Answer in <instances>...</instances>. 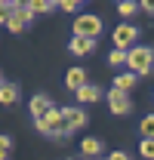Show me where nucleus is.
Returning a JSON list of instances; mask_svg holds the SVG:
<instances>
[{"instance_id": "obj_1", "label": "nucleus", "mask_w": 154, "mask_h": 160, "mask_svg": "<svg viewBox=\"0 0 154 160\" xmlns=\"http://www.w3.org/2000/svg\"><path fill=\"white\" fill-rule=\"evenodd\" d=\"M126 65L133 68V74H151L154 71V49L151 46H133L126 49Z\"/></svg>"}, {"instance_id": "obj_2", "label": "nucleus", "mask_w": 154, "mask_h": 160, "mask_svg": "<svg viewBox=\"0 0 154 160\" xmlns=\"http://www.w3.org/2000/svg\"><path fill=\"white\" fill-rule=\"evenodd\" d=\"M40 132H46V136H65V120H62V108H53V111H46V114H40L34 117Z\"/></svg>"}, {"instance_id": "obj_3", "label": "nucleus", "mask_w": 154, "mask_h": 160, "mask_svg": "<svg viewBox=\"0 0 154 160\" xmlns=\"http://www.w3.org/2000/svg\"><path fill=\"white\" fill-rule=\"evenodd\" d=\"M99 34H102V19H99V16L83 12V16L74 19V37H93L96 40Z\"/></svg>"}, {"instance_id": "obj_4", "label": "nucleus", "mask_w": 154, "mask_h": 160, "mask_svg": "<svg viewBox=\"0 0 154 160\" xmlns=\"http://www.w3.org/2000/svg\"><path fill=\"white\" fill-rule=\"evenodd\" d=\"M136 37H139V31H136L133 25H117L114 34H111V40H114V49H130L136 43Z\"/></svg>"}, {"instance_id": "obj_5", "label": "nucleus", "mask_w": 154, "mask_h": 160, "mask_svg": "<svg viewBox=\"0 0 154 160\" xmlns=\"http://www.w3.org/2000/svg\"><path fill=\"white\" fill-rule=\"evenodd\" d=\"M62 120H65V132H74L86 126V111L80 108H62Z\"/></svg>"}, {"instance_id": "obj_6", "label": "nucleus", "mask_w": 154, "mask_h": 160, "mask_svg": "<svg viewBox=\"0 0 154 160\" xmlns=\"http://www.w3.org/2000/svg\"><path fill=\"white\" fill-rule=\"evenodd\" d=\"M31 16H34L31 9H13V12H9V19H6V28H9L13 34H19V31H25V28H28Z\"/></svg>"}, {"instance_id": "obj_7", "label": "nucleus", "mask_w": 154, "mask_h": 160, "mask_svg": "<svg viewBox=\"0 0 154 160\" xmlns=\"http://www.w3.org/2000/svg\"><path fill=\"white\" fill-rule=\"evenodd\" d=\"M108 108H111L114 114H126V111L133 108V102H130V92L111 89V92H108Z\"/></svg>"}, {"instance_id": "obj_8", "label": "nucleus", "mask_w": 154, "mask_h": 160, "mask_svg": "<svg viewBox=\"0 0 154 160\" xmlns=\"http://www.w3.org/2000/svg\"><path fill=\"white\" fill-rule=\"evenodd\" d=\"M74 56H86V52H93L96 49V40L93 37H71V46H68Z\"/></svg>"}, {"instance_id": "obj_9", "label": "nucleus", "mask_w": 154, "mask_h": 160, "mask_svg": "<svg viewBox=\"0 0 154 160\" xmlns=\"http://www.w3.org/2000/svg\"><path fill=\"white\" fill-rule=\"evenodd\" d=\"M80 151H83V157H99V154L105 151V145L99 139H93V136H86V139L80 142Z\"/></svg>"}, {"instance_id": "obj_10", "label": "nucleus", "mask_w": 154, "mask_h": 160, "mask_svg": "<svg viewBox=\"0 0 154 160\" xmlns=\"http://www.w3.org/2000/svg\"><path fill=\"white\" fill-rule=\"evenodd\" d=\"M74 92H77V99H80V102H99V99H102V89L93 86V83H83L80 89H74Z\"/></svg>"}, {"instance_id": "obj_11", "label": "nucleus", "mask_w": 154, "mask_h": 160, "mask_svg": "<svg viewBox=\"0 0 154 160\" xmlns=\"http://www.w3.org/2000/svg\"><path fill=\"white\" fill-rule=\"evenodd\" d=\"M86 83V71L83 68H71L68 74H65V86H71V89H80Z\"/></svg>"}, {"instance_id": "obj_12", "label": "nucleus", "mask_w": 154, "mask_h": 160, "mask_svg": "<svg viewBox=\"0 0 154 160\" xmlns=\"http://www.w3.org/2000/svg\"><path fill=\"white\" fill-rule=\"evenodd\" d=\"M53 108H56V105H53L49 96H34V99H31V111H34V117L46 114V111H53Z\"/></svg>"}, {"instance_id": "obj_13", "label": "nucleus", "mask_w": 154, "mask_h": 160, "mask_svg": "<svg viewBox=\"0 0 154 160\" xmlns=\"http://www.w3.org/2000/svg\"><path fill=\"white\" fill-rule=\"evenodd\" d=\"M16 99H19V86L0 83V105H16Z\"/></svg>"}, {"instance_id": "obj_14", "label": "nucleus", "mask_w": 154, "mask_h": 160, "mask_svg": "<svg viewBox=\"0 0 154 160\" xmlns=\"http://www.w3.org/2000/svg\"><path fill=\"white\" fill-rule=\"evenodd\" d=\"M133 86H136V74L133 71H130V74H120V77L114 80V89H120V92H130Z\"/></svg>"}, {"instance_id": "obj_15", "label": "nucleus", "mask_w": 154, "mask_h": 160, "mask_svg": "<svg viewBox=\"0 0 154 160\" xmlns=\"http://www.w3.org/2000/svg\"><path fill=\"white\" fill-rule=\"evenodd\" d=\"M28 9H31L34 16H37V12H49V9H53V0H31Z\"/></svg>"}, {"instance_id": "obj_16", "label": "nucleus", "mask_w": 154, "mask_h": 160, "mask_svg": "<svg viewBox=\"0 0 154 160\" xmlns=\"http://www.w3.org/2000/svg\"><path fill=\"white\" fill-rule=\"evenodd\" d=\"M139 129H142V136H145V139H154V114H148V117L142 120V126H139Z\"/></svg>"}, {"instance_id": "obj_17", "label": "nucleus", "mask_w": 154, "mask_h": 160, "mask_svg": "<svg viewBox=\"0 0 154 160\" xmlns=\"http://www.w3.org/2000/svg\"><path fill=\"white\" fill-rule=\"evenodd\" d=\"M139 154H142V157H148V160H154V139H142Z\"/></svg>"}, {"instance_id": "obj_18", "label": "nucleus", "mask_w": 154, "mask_h": 160, "mask_svg": "<svg viewBox=\"0 0 154 160\" xmlns=\"http://www.w3.org/2000/svg\"><path fill=\"white\" fill-rule=\"evenodd\" d=\"M108 62H111V65H126V49H111Z\"/></svg>"}, {"instance_id": "obj_19", "label": "nucleus", "mask_w": 154, "mask_h": 160, "mask_svg": "<svg viewBox=\"0 0 154 160\" xmlns=\"http://www.w3.org/2000/svg\"><path fill=\"white\" fill-rule=\"evenodd\" d=\"M117 12H120V16H133V12H136V0H120Z\"/></svg>"}, {"instance_id": "obj_20", "label": "nucleus", "mask_w": 154, "mask_h": 160, "mask_svg": "<svg viewBox=\"0 0 154 160\" xmlns=\"http://www.w3.org/2000/svg\"><path fill=\"white\" fill-rule=\"evenodd\" d=\"M9 148H13V139H9V136H0V160H6Z\"/></svg>"}, {"instance_id": "obj_21", "label": "nucleus", "mask_w": 154, "mask_h": 160, "mask_svg": "<svg viewBox=\"0 0 154 160\" xmlns=\"http://www.w3.org/2000/svg\"><path fill=\"white\" fill-rule=\"evenodd\" d=\"M53 6H62L65 12H74V9H77V0H56Z\"/></svg>"}, {"instance_id": "obj_22", "label": "nucleus", "mask_w": 154, "mask_h": 160, "mask_svg": "<svg viewBox=\"0 0 154 160\" xmlns=\"http://www.w3.org/2000/svg\"><path fill=\"white\" fill-rule=\"evenodd\" d=\"M9 12H13V6H9V3H0V25H6Z\"/></svg>"}, {"instance_id": "obj_23", "label": "nucleus", "mask_w": 154, "mask_h": 160, "mask_svg": "<svg viewBox=\"0 0 154 160\" xmlns=\"http://www.w3.org/2000/svg\"><path fill=\"white\" fill-rule=\"evenodd\" d=\"M9 6H13V9H28L31 0H9Z\"/></svg>"}, {"instance_id": "obj_24", "label": "nucleus", "mask_w": 154, "mask_h": 160, "mask_svg": "<svg viewBox=\"0 0 154 160\" xmlns=\"http://www.w3.org/2000/svg\"><path fill=\"white\" fill-rule=\"evenodd\" d=\"M108 160H130V154H126V151H111Z\"/></svg>"}, {"instance_id": "obj_25", "label": "nucleus", "mask_w": 154, "mask_h": 160, "mask_svg": "<svg viewBox=\"0 0 154 160\" xmlns=\"http://www.w3.org/2000/svg\"><path fill=\"white\" fill-rule=\"evenodd\" d=\"M139 6H142L145 12H154V0H139Z\"/></svg>"}, {"instance_id": "obj_26", "label": "nucleus", "mask_w": 154, "mask_h": 160, "mask_svg": "<svg viewBox=\"0 0 154 160\" xmlns=\"http://www.w3.org/2000/svg\"><path fill=\"white\" fill-rule=\"evenodd\" d=\"M0 3H9V0H0Z\"/></svg>"}, {"instance_id": "obj_27", "label": "nucleus", "mask_w": 154, "mask_h": 160, "mask_svg": "<svg viewBox=\"0 0 154 160\" xmlns=\"http://www.w3.org/2000/svg\"><path fill=\"white\" fill-rule=\"evenodd\" d=\"M0 83H3V77H0Z\"/></svg>"}, {"instance_id": "obj_28", "label": "nucleus", "mask_w": 154, "mask_h": 160, "mask_svg": "<svg viewBox=\"0 0 154 160\" xmlns=\"http://www.w3.org/2000/svg\"><path fill=\"white\" fill-rule=\"evenodd\" d=\"M53 3H56V0H53Z\"/></svg>"}, {"instance_id": "obj_29", "label": "nucleus", "mask_w": 154, "mask_h": 160, "mask_svg": "<svg viewBox=\"0 0 154 160\" xmlns=\"http://www.w3.org/2000/svg\"><path fill=\"white\" fill-rule=\"evenodd\" d=\"M77 3H80V0H77Z\"/></svg>"}]
</instances>
